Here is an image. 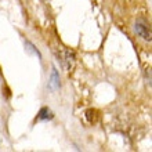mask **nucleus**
Segmentation results:
<instances>
[{"label": "nucleus", "instance_id": "obj_1", "mask_svg": "<svg viewBox=\"0 0 152 152\" xmlns=\"http://www.w3.org/2000/svg\"><path fill=\"white\" fill-rule=\"evenodd\" d=\"M61 57V64H62V68L66 71V72H72L75 69L76 65V56L72 50H68V48H62L60 53Z\"/></svg>", "mask_w": 152, "mask_h": 152}, {"label": "nucleus", "instance_id": "obj_2", "mask_svg": "<svg viewBox=\"0 0 152 152\" xmlns=\"http://www.w3.org/2000/svg\"><path fill=\"white\" fill-rule=\"evenodd\" d=\"M136 32L137 35H140L144 40H148L151 42V29H149V25L145 22L144 20H138L136 22Z\"/></svg>", "mask_w": 152, "mask_h": 152}, {"label": "nucleus", "instance_id": "obj_3", "mask_svg": "<svg viewBox=\"0 0 152 152\" xmlns=\"http://www.w3.org/2000/svg\"><path fill=\"white\" fill-rule=\"evenodd\" d=\"M58 87H60V76H58L57 69L53 68L51 76H50V82H48V88H50L51 91H56Z\"/></svg>", "mask_w": 152, "mask_h": 152}, {"label": "nucleus", "instance_id": "obj_4", "mask_svg": "<svg viewBox=\"0 0 152 152\" xmlns=\"http://www.w3.org/2000/svg\"><path fill=\"white\" fill-rule=\"evenodd\" d=\"M53 118H54V113H53L51 109L47 108V107H43L37 113L36 120H51Z\"/></svg>", "mask_w": 152, "mask_h": 152}, {"label": "nucleus", "instance_id": "obj_5", "mask_svg": "<svg viewBox=\"0 0 152 152\" xmlns=\"http://www.w3.org/2000/svg\"><path fill=\"white\" fill-rule=\"evenodd\" d=\"M86 118L88 119V122H90V123L96 122V119H97V111H94V109H88V111H86Z\"/></svg>", "mask_w": 152, "mask_h": 152}, {"label": "nucleus", "instance_id": "obj_6", "mask_svg": "<svg viewBox=\"0 0 152 152\" xmlns=\"http://www.w3.org/2000/svg\"><path fill=\"white\" fill-rule=\"evenodd\" d=\"M26 47H29V48H26V50H28V51H31V53H33V54H36L37 57H42L40 56V53H39V50H36V48H35V46H33L32 43H31V42H26Z\"/></svg>", "mask_w": 152, "mask_h": 152}]
</instances>
